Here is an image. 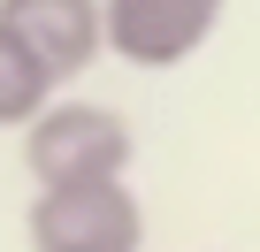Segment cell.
<instances>
[{"mask_svg":"<svg viewBox=\"0 0 260 252\" xmlns=\"http://www.w3.org/2000/svg\"><path fill=\"white\" fill-rule=\"evenodd\" d=\"M138 138L130 122L100 99H54L23 130V168L39 191H92V184H130Z\"/></svg>","mask_w":260,"mask_h":252,"instance_id":"cell-1","label":"cell"},{"mask_svg":"<svg viewBox=\"0 0 260 252\" xmlns=\"http://www.w3.org/2000/svg\"><path fill=\"white\" fill-rule=\"evenodd\" d=\"M23 237H31V252H146V206L130 184L31 191Z\"/></svg>","mask_w":260,"mask_h":252,"instance_id":"cell-2","label":"cell"},{"mask_svg":"<svg viewBox=\"0 0 260 252\" xmlns=\"http://www.w3.org/2000/svg\"><path fill=\"white\" fill-rule=\"evenodd\" d=\"M222 8L230 0H100L107 54H122L130 69H184L222 31Z\"/></svg>","mask_w":260,"mask_h":252,"instance_id":"cell-3","label":"cell"},{"mask_svg":"<svg viewBox=\"0 0 260 252\" xmlns=\"http://www.w3.org/2000/svg\"><path fill=\"white\" fill-rule=\"evenodd\" d=\"M0 31L46 69V84H69L107 54L100 0H0Z\"/></svg>","mask_w":260,"mask_h":252,"instance_id":"cell-4","label":"cell"},{"mask_svg":"<svg viewBox=\"0 0 260 252\" xmlns=\"http://www.w3.org/2000/svg\"><path fill=\"white\" fill-rule=\"evenodd\" d=\"M54 107V84H46V69L0 31V130H31V122Z\"/></svg>","mask_w":260,"mask_h":252,"instance_id":"cell-5","label":"cell"}]
</instances>
